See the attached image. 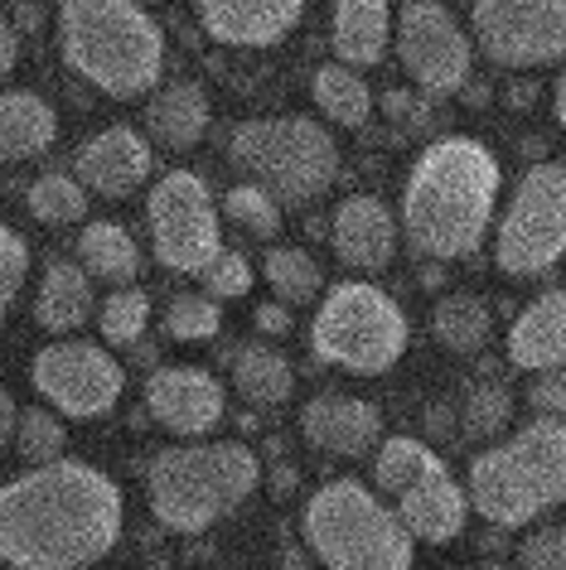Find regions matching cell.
<instances>
[{"mask_svg": "<svg viewBox=\"0 0 566 570\" xmlns=\"http://www.w3.org/2000/svg\"><path fill=\"white\" fill-rule=\"evenodd\" d=\"M121 518V489L97 464H39L0 489V566L88 570L117 547Z\"/></svg>", "mask_w": 566, "mask_h": 570, "instance_id": "1", "label": "cell"}, {"mask_svg": "<svg viewBox=\"0 0 566 570\" xmlns=\"http://www.w3.org/2000/svg\"><path fill=\"white\" fill-rule=\"evenodd\" d=\"M301 435L324 454L339 460H363L373 454V445L383 440V411L363 396L349 392H320L315 402H305L301 411Z\"/></svg>", "mask_w": 566, "mask_h": 570, "instance_id": "16", "label": "cell"}, {"mask_svg": "<svg viewBox=\"0 0 566 570\" xmlns=\"http://www.w3.org/2000/svg\"><path fill=\"white\" fill-rule=\"evenodd\" d=\"M233 387L252 406H281L291 396V387H295V373H291V363L281 358L276 348L243 344L233 353Z\"/></svg>", "mask_w": 566, "mask_h": 570, "instance_id": "26", "label": "cell"}, {"mask_svg": "<svg viewBox=\"0 0 566 570\" xmlns=\"http://www.w3.org/2000/svg\"><path fill=\"white\" fill-rule=\"evenodd\" d=\"M489 305L479 295H446L431 309V334L450 353H479L489 344Z\"/></svg>", "mask_w": 566, "mask_h": 570, "instance_id": "28", "label": "cell"}, {"mask_svg": "<svg viewBox=\"0 0 566 570\" xmlns=\"http://www.w3.org/2000/svg\"><path fill=\"white\" fill-rule=\"evenodd\" d=\"M16 425H20V411H16V396L0 387V450L16 445Z\"/></svg>", "mask_w": 566, "mask_h": 570, "instance_id": "43", "label": "cell"}, {"mask_svg": "<svg viewBox=\"0 0 566 570\" xmlns=\"http://www.w3.org/2000/svg\"><path fill=\"white\" fill-rule=\"evenodd\" d=\"M334 59L349 68H378L392 45V6L388 0H334Z\"/></svg>", "mask_w": 566, "mask_h": 570, "instance_id": "21", "label": "cell"}, {"mask_svg": "<svg viewBox=\"0 0 566 570\" xmlns=\"http://www.w3.org/2000/svg\"><path fill=\"white\" fill-rule=\"evenodd\" d=\"M291 483H295L291 469H276V483H272V489H276V493H291Z\"/></svg>", "mask_w": 566, "mask_h": 570, "instance_id": "48", "label": "cell"}, {"mask_svg": "<svg viewBox=\"0 0 566 570\" xmlns=\"http://www.w3.org/2000/svg\"><path fill=\"white\" fill-rule=\"evenodd\" d=\"M465 102H470V107H485V102H489V88H485V82H465Z\"/></svg>", "mask_w": 566, "mask_h": 570, "instance_id": "46", "label": "cell"}, {"mask_svg": "<svg viewBox=\"0 0 566 570\" xmlns=\"http://www.w3.org/2000/svg\"><path fill=\"white\" fill-rule=\"evenodd\" d=\"M150 169H155L150 140L140 136L136 126H107V131L82 140L74 155V175L82 179V189L103 194V198L136 194L140 184L150 179Z\"/></svg>", "mask_w": 566, "mask_h": 570, "instance_id": "15", "label": "cell"}, {"mask_svg": "<svg viewBox=\"0 0 566 570\" xmlns=\"http://www.w3.org/2000/svg\"><path fill=\"white\" fill-rule=\"evenodd\" d=\"M223 382L204 367H155L146 382V411L155 425H165L179 440H199L208 431H218L223 421Z\"/></svg>", "mask_w": 566, "mask_h": 570, "instance_id": "14", "label": "cell"}, {"mask_svg": "<svg viewBox=\"0 0 566 570\" xmlns=\"http://www.w3.org/2000/svg\"><path fill=\"white\" fill-rule=\"evenodd\" d=\"M533 97H537L533 82H528V88L518 82V88H508V107H533Z\"/></svg>", "mask_w": 566, "mask_h": 570, "instance_id": "45", "label": "cell"}, {"mask_svg": "<svg viewBox=\"0 0 566 570\" xmlns=\"http://www.w3.org/2000/svg\"><path fill=\"white\" fill-rule=\"evenodd\" d=\"M412 532L359 479H330L305 503V547L324 570H412Z\"/></svg>", "mask_w": 566, "mask_h": 570, "instance_id": "6", "label": "cell"}, {"mask_svg": "<svg viewBox=\"0 0 566 570\" xmlns=\"http://www.w3.org/2000/svg\"><path fill=\"white\" fill-rule=\"evenodd\" d=\"M208 131V92L189 78L165 82L146 102V136L165 150H194Z\"/></svg>", "mask_w": 566, "mask_h": 570, "instance_id": "22", "label": "cell"}, {"mask_svg": "<svg viewBox=\"0 0 566 570\" xmlns=\"http://www.w3.org/2000/svg\"><path fill=\"white\" fill-rule=\"evenodd\" d=\"M392 45L407 78L427 97H456L475 73V39L450 20L441 0H407L392 24Z\"/></svg>", "mask_w": 566, "mask_h": 570, "instance_id": "11", "label": "cell"}, {"mask_svg": "<svg viewBox=\"0 0 566 570\" xmlns=\"http://www.w3.org/2000/svg\"><path fill=\"white\" fill-rule=\"evenodd\" d=\"M25 208L45 227H68V223H82V213H88V189H82L78 175L49 169V175H39L25 189Z\"/></svg>", "mask_w": 566, "mask_h": 570, "instance_id": "31", "label": "cell"}, {"mask_svg": "<svg viewBox=\"0 0 566 570\" xmlns=\"http://www.w3.org/2000/svg\"><path fill=\"white\" fill-rule=\"evenodd\" d=\"M223 330V309L214 295H175L165 305V334L179 344H208Z\"/></svg>", "mask_w": 566, "mask_h": 570, "instance_id": "36", "label": "cell"}, {"mask_svg": "<svg viewBox=\"0 0 566 570\" xmlns=\"http://www.w3.org/2000/svg\"><path fill=\"white\" fill-rule=\"evenodd\" d=\"M475 45L499 68H547L566 59V0H475Z\"/></svg>", "mask_w": 566, "mask_h": 570, "instance_id": "12", "label": "cell"}, {"mask_svg": "<svg viewBox=\"0 0 566 570\" xmlns=\"http://www.w3.org/2000/svg\"><path fill=\"white\" fill-rule=\"evenodd\" d=\"M286 570H305V561H301V551H286Z\"/></svg>", "mask_w": 566, "mask_h": 570, "instance_id": "49", "label": "cell"}, {"mask_svg": "<svg viewBox=\"0 0 566 570\" xmlns=\"http://www.w3.org/2000/svg\"><path fill=\"white\" fill-rule=\"evenodd\" d=\"M78 262L92 281L131 285L140 276V247L121 223H88L78 237Z\"/></svg>", "mask_w": 566, "mask_h": 570, "instance_id": "25", "label": "cell"}, {"mask_svg": "<svg viewBox=\"0 0 566 570\" xmlns=\"http://www.w3.org/2000/svg\"><path fill=\"white\" fill-rule=\"evenodd\" d=\"M97 330L111 348H136L150 330V295L136 291V285H117L97 309Z\"/></svg>", "mask_w": 566, "mask_h": 570, "instance_id": "32", "label": "cell"}, {"mask_svg": "<svg viewBox=\"0 0 566 570\" xmlns=\"http://www.w3.org/2000/svg\"><path fill=\"white\" fill-rule=\"evenodd\" d=\"M199 24L228 49H272L305 16V0H194Z\"/></svg>", "mask_w": 566, "mask_h": 570, "instance_id": "17", "label": "cell"}, {"mask_svg": "<svg viewBox=\"0 0 566 570\" xmlns=\"http://www.w3.org/2000/svg\"><path fill=\"white\" fill-rule=\"evenodd\" d=\"M398 518L407 522V532L417 541L446 547V541H456L465 532V522H470V493H465L441 464V469H431L427 479H417L407 493H398Z\"/></svg>", "mask_w": 566, "mask_h": 570, "instance_id": "19", "label": "cell"}, {"mask_svg": "<svg viewBox=\"0 0 566 570\" xmlns=\"http://www.w3.org/2000/svg\"><path fill=\"white\" fill-rule=\"evenodd\" d=\"M59 136V117L39 92H0V165L35 160Z\"/></svg>", "mask_w": 566, "mask_h": 570, "instance_id": "24", "label": "cell"}, {"mask_svg": "<svg viewBox=\"0 0 566 570\" xmlns=\"http://www.w3.org/2000/svg\"><path fill=\"white\" fill-rule=\"evenodd\" d=\"M262 276H266L272 295L286 309L291 305H310L320 295V285H324V271L305 247H272L266 252V262H262Z\"/></svg>", "mask_w": 566, "mask_h": 570, "instance_id": "29", "label": "cell"}, {"mask_svg": "<svg viewBox=\"0 0 566 570\" xmlns=\"http://www.w3.org/2000/svg\"><path fill=\"white\" fill-rule=\"evenodd\" d=\"M16 59H20V39H16V30L6 24V16H0V78L16 68Z\"/></svg>", "mask_w": 566, "mask_h": 570, "instance_id": "44", "label": "cell"}, {"mask_svg": "<svg viewBox=\"0 0 566 570\" xmlns=\"http://www.w3.org/2000/svg\"><path fill=\"white\" fill-rule=\"evenodd\" d=\"M514 421V392L504 382H475L465 392V406H460V425L470 440H494L499 431H508Z\"/></svg>", "mask_w": 566, "mask_h": 570, "instance_id": "33", "label": "cell"}, {"mask_svg": "<svg viewBox=\"0 0 566 570\" xmlns=\"http://www.w3.org/2000/svg\"><path fill=\"white\" fill-rule=\"evenodd\" d=\"M479 570H514V566H479Z\"/></svg>", "mask_w": 566, "mask_h": 570, "instance_id": "50", "label": "cell"}, {"mask_svg": "<svg viewBox=\"0 0 566 570\" xmlns=\"http://www.w3.org/2000/svg\"><path fill=\"white\" fill-rule=\"evenodd\" d=\"M25 271H30V247H25V237L16 233V227L0 223V324H6L10 305H16Z\"/></svg>", "mask_w": 566, "mask_h": 570, "instance_id": "37", "label": "cell"}, {"mask_svg": "<svg viewBox=\"0 0 566 570\" xmlns=\"http://www.w3.org/2000/svg\"><path fill=\"white\" fill-rule=\"evenodd\" d=\"M30 377H35V392L45 396L53 411H64L68 421L107 416V411L121 402V392H126L121 363L111 358L103 344H82V338L39 348Z\"/></svg>", "mask_w": 566, "mask_h": 570, "instance_id": "13", "label": "cell"}, {"mask_svg": "<svg viewBox=\"0 0 566 570\" xmlns=\"http://www.w3.org/2000/svg\"><path fill=\"white\" fill-rule=\"evenodd\" d=\"M552 107H557V121L566 126V73L557 78V97H552Z\"/></svg>", "mask_w": 566, "mask_h": 570, "instance_id": "47", "label": "cell"}, {"mask_svg": "<svg viewBox=\"0 0 566 570\" xmlns=\"http://www.w3.org/2000/svg\"><path fill=\"white\" fill-rule=\"evenodd\" d=\"M528 406L547 421H566V367H547L528 382Z\"/></svg>", "mask_w": 566, "mask_h": 570, "instance_id": "40", "label": "cell"}, {"mask_svg": "<svg viewBox=\"0 0 566 570\" xmlns=\"http://www.w3.org/2000/svg\"><path fill=\"white\" fill-rule=\"evenodd\" d=\"M223 213H228V223H237L247 237H276L281 233V204L272 194L262 189V184H233L228 194H223Z\"/></svg>", "mask_w": 566, "mask_h": 570, "instance_id": "34", "label": "cell"}, {"mask_svg": "<svg viewBox=\"0 0 566 570\" xmlns=\"http://www.w3.org/2000/svg\"><path fill=\"white\" fill-rule=\"evenodd\" d=\"M140 6H155V0H140Z\"/></svg>", "mask_w": 566, "mask_h": 570, "instance_id": "51", "label": "cell"}, {"mask_svg": "<svg viewBox=\"0 0 566 570\" xmlns=\"http://www.w3.org/2000/svg\"><path fill=\"white\" fill-rule=\"evenodd\" d=\"M252 324H257V330L262 334H286L291 330V315H286V305H281V301H272V305H257V320H252Z\"/></svg>", "mask_w": 566, "mask_h": 570, "instance_id": "42", "label": "cell"}, {"mask_svg": "<svg viewBox=\"0 0 566 570\" xmlns=\"http://www.w3.org/2000/svg\"><path fill=\"white\" fill-rule=\"evenodd\" d=\"M97 309V295H92V276L82 271V262H64L53 256L45 266V281H39V295H35V320L39 330L49 334H74L92 320Z\"/></svg>", "mask_w": 566, "mask_h": 570, "instance_id": "23", "label": "cell"}, {"mask_svg": "<svg viewBox=\"0 0 566 570\" xmlns=\"http://www.w3.org/2000/svg\"><path fill=\"white\" fill-rule=\"evenodd\" d=\"M228 160L243 169L247 184L286 204H310L339 179V146L320 121L310 117H257L233 126Z\"/></svg>", "mask_w": 566, "mask_h": 570, "instance_id": "7", "label": "cell"}, {"mask_svg": "<svg viewBox=\"0 0 566 570\" xmlns=\"http://www.w3.org/2000/svg\"><path fill=\"white\" fill-rule=\"evenodd\" d=\"M16 450L30 460L35 469L39 464H59V460H68V431H64V421L53 416L49 406H30L20 416V425H16Z\"/></svg>", "mask_w": 566, "mask_h": 570, "instance_id": "35", "label": "cell"}, {"mask_svg": "<svg viewBox=\"0 0 566 570\" xmlns=\"http://www.w3.org/2000/svg\"><path fill=\"white\" fill-rule=\"evenodd\" d=\"M59 49L82 82L117 102L155 92L165 73V35L140 0H64Z\"/></svg>", "mask_w": 566, "mask_h": 570, "instance_id": "3", "label": "cell"}, {"mask_svg": "<svg viewBox=\"0 0 566 570\" xmlns=\"http://www.w3.org/2000/svg\"><path fill=\"white\" fill-rule=\"evenodd\" d=\"M518 570H566V527H537L518 547Z\"/></svg>", "mask_w": 566, "mask_h": 570, "instance_id": "39", "label": "cell"}, {"mask_svg": "<svg viewBox=\"0 0 566 570\" xmlns=\"http://www.w3.org/2000/svg\"><path fill=\"white\" fill-rule=\"evenodd\" d=\"M262 460L243 440H208V445H169L146 469V498L165 532L199 537L257 493Z\"/></svg>", "mask_w": 566, "mask_h": 570, "instance_id": "4", "label": "cell"}, {"mask_svg": "<svg viewBox=\"0 0 566 570\" xmlns=\"http://www.w3.org/2000/svg\"><path fill=\"white\" fill-rule=\"evenodd\" d=\"M504 169L475 136H441L417 155L402 184V227L431 262H460L489 233Z\"/></svg>", "mask_w": 566, "mask_h": 570, "instance_id": "2", "label": "cell"}, {"mask_svg": "<svg viewBox=\"0 0 566 570\" xmlns=\"http://www.w3.org/2000/svg\"><path fill=\"white\" fill-rule=\"evenodd\" d=\"M431 469H441V460H436V450L427 445V440H412V435H392L378 445V460H373V483L383 493H407L417 479H427Z\"/></svg>", "mask_w": 566, "mask_h": 570, "instance_id": "30", "label": "cell"}, {"mask_svg": "<svg viewBox=\"0 0 566 570\" xmlns=\"http://www.w3.org/2000/svg\"><path fill=\"white\" fill-rule=\"evenodd\" d=\"M508 363L523 373L566 367V291H543L508 330Z\"/></svg>", "mask_w": 566, "mask_h": 570, "instance_id": "20", "label": "cell"}, {"mask_svg": "<svg viewBox=\"0 0 566 570\" xmlns=\"http://www.w3.org/2000/svg\"><path fill=\"white\" fill-rule=\"evenodd\" d=\"M310 348L320 363H334L353 377H383L407 353V315L383 285L344 281L320 301Z\"/></svg>", "mask_w": 566, "mask_h": 570, "instance_id": "8", "label": "cell"}, {"mask_svg": "<svg viewBox=\"0 0 566 570\" xmlns=\"http://www.w3.org/2000/svg\"><path fill=\"white\" fill-rule=\"evenodd\" d=\"M383 111L398 126H412V131H421V126L431 121V102L427 92H407V88H388L383 92Z\"/></svg>", "mask_w": 566, "mask_h": 570, "instance_id": "41", "label": "cell"}, {"mask_svg": "<svg viewBox=\"0 0 566 570\" xmlns=\"http://www.w3.org/2000/svg\"><path fill=\"white\" fill-rule=\"evenodd\" d=\"M470 508L494 527H528L566 503V421L537 416L470 460Z\"/></svg>", "mask_w": 566, "mask_h": 570, "instance_id": "5", "label": "cell"}, {"mask_svg": "<svg viewBox=\"0 0 566 570\" xmlns=\"http://www.w3.org/2000/svg\"><path fill=\"white\" fill-rule=\"evenodd\" d=\"M146 227L155 262L165 271H179V276H204L223 256L214 189L194 169H169L155 179L146 198Z\"/></svg>", "mask_w": 566, "mask_h": 570, "instance_id": "10", "label": "cell"}, {"mask_svg": "<svg viewBox=\"0 0 566 570\" xmlns=\"http://www.w3.org/2000/svg\"><path fill=\"white\" fill-rule=\"evenodd\" d=\"M199 281H204V295H214V301H243L252 291V266L243 252H223Z\"/></svg>", "mask_w": 566, "mask_h": 570, "instance_id": "38", "label": "cell"}, {"mask_svg": "<svg viewBox=\"0 0 566 570\" xmlns=\"http://www.w3.org/2000/svg\"><path fill=\"white\" fill-rule=\"evenodd\" d=\"M310 97H315V107L334 126H363L368 117H373V92H368V82L359 78V68H349V63L315 68V78H310Z\"/></svg>", "mask_w": 566, "mask_h": 570, "instance_id": "27", "label": "cell"}, {"mask_svg": "<svg viewBox=\"0 0 566 570\" xmlns=\"http://www.w3.org/2000/svg\"><path fill=\"white\" fill-rule=\"evenodd\" d=\"M330 242H334V256L349 271H383L398 256V223H392L383 198L353 194L334 208Z\"/></svg>", "mask_w": 566, "mask_h": 570, "instance_id": "18", "label": "cell"}, {"mask_svg": "<svg viewBox=\"0 0 566 570\" xmlns=\"http://www.w3.org/2000/svg\"><path fill=\"white\" fill-rule=\"evenodd\" d=\"M566 256V165L543 160L518 179L508 198L499 233H494V262L504 276H547Z\"/></svg>", "mask_w": 566, "mask_h": 570, "instance_id": "9", "label": "cell"}]
</instances>
